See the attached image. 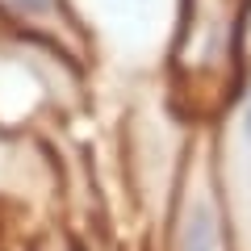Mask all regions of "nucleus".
I'll use <instances>...</instances> for the list:
<instances>
[{
	"label": "nucleus",
	"instance_id": "1",
	"mask_svg": "<svg viewBox=\"0 0 251 251\" xmlns=\"http://www.w3.org/2000/svg\"><path fill=\"white\" fill-rule=\"evenodd\" d=\"M243 0H188V25L176 59L193 75H230L234 67V38H239Z\"/></svg>",
	"mask_w": 251,
	"mask_h": 251
},
{
	"label": "nucleus",
	"instance_id": "2",
	"mask_svg": "<svg viewBox=\"0 0 251 251\" xmlns=\"http://www.w3.org/2000/svg\"><path fill=\"white\" fill-rule=\"evenodd\" d=\"M222 243V222H218V205L214 197L197 193L188 201L184 218H180V230H176V251H218Z\"/></svg>",
	"mask_w": 251,
	"mask_h": 251
},
{
	"label": "nucleus",
	"instance_id": "3",
	"mask_svg": "<svg viewBox=\"0 0 251 251\" xmlns=\"http://www.w3.org/2000/svg\"><path fill=\"white\" fill-rule=\"evenodd\" d=\"M234 134H239V143L251 151V88H247V97H243V109H239V130H234Z\"/></svg>",
	"mask_w": 251,
	"mask_h": 251
},
{
	"label": "nucleus",
	"instance_id": "4",
	"mask_svg": "<svg viewBox=\"0 0 251 251\" xmlns=\"http://www.w3.org/2000/svg\"><path fill=\"white\" fill-rule=\"evenodd\" d=\"M17 13H25V17H42V13L54 9V0H9Z\"/></svg>",
	"mask_w": 251,
	"mask_h": 251
}]
</instances>
